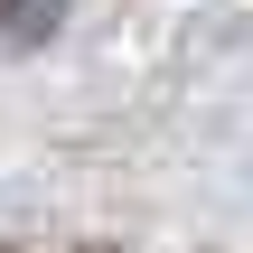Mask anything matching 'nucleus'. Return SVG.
<instances>
[{"mask_svg": "<svg viewBox=\"0 0 253 253\" xmlns=\"http://www.w3.org/2000/svg\"><path fill=\"white\" fill-rule=\"evenodd\" d=\"M56 19H66V0H0V38L9 47H38Z\"/></svg>", "mask_w": 253, "mask_h": 253, "instance_id": "obj_1", "label": "nucleus"}]
</instances>
